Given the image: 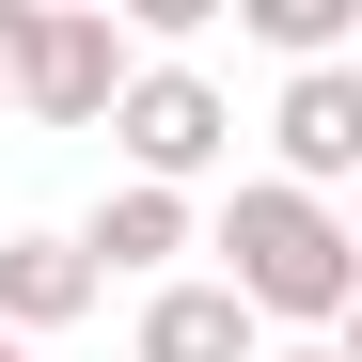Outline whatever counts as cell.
<instances>
[{"mask_svg": "<svg viewBox=\"0 0 362 362\" xmlns=\"http://www.w3.org/2000/svg\"><path fill=\"white\" fill-rule=\"evenodd\" d=\"M142 47L110 32V0H32V47H16V110L32 127H110Z\"/></svg>", "mask_w": 362, "mask_h": 362, "instance_id": "3", "label": "cell"}, {"mask_svg": "<svg viewBox=\"0 0 362 362\" xmlns=\"http://www.w3.org/2000/svg\"><path fill=\"white\" fill-rule=\"evenodd\" d=\"M362 173V64H299L284 95H268V189H346Z\"/></svg>", "mask_w": 362, "mask_h": 362, "instance_id": "4", "label": "cell"}, {"mask_svg": "<svg viewBox=\"0 0 362 362\" xmlns=\"http://www.w3.org/2000/svg\"><path fill=\"white\" fill-rule=\"evenodd\" d=\"M95 299H110V284L79 268V236H64V221L0 236V346H47V331H79Z\"/></svg>", "mask_w": 362, "mask_h": 362, "instance_id": "6", "label": "cell"}, {"mask_svg": "<svg viewBox=\"0 0 362 362\" xmlns=\"http://www.w3.org/2000/svg\"><path fill=\"white\" fill-rule=\"evenodd\" d=\"M0 362H32V346H0Z\"/></svg>", "mask_w": 362, "mask_h": 362, "instance_id": "11", "label": "cell"}, {"mask_svg": "<svg viewBox=\"0 0 362 362\" xmlns=\"http://www.w3.org/2000/svg\"><path fill=\"white\" fill-rule=\"evenodd\" d=\"M284 362H346V346H284Z\"/></svg>", "mask_w": 362, "mask_h": 362, "instance_id": "10", "label": "cell"}, {"mask_svg": "<svg viewBox=\"0 0 362 362\" xmlns=\"http://www.w3.org/2000/svg\"><path fill=\"white\" fill-rule=\"evenodd\" d=\"M236 32H252V47H284V79H299V64H346L362 0H236Z\"/></svg>", "mask_w": 362, "mask_h": 362, "instance_id": "8", "label": "cell"}, {"mask_svg": "<svg viewBox=\"0 0 362 362\" xmlns=\"http://www.w3.org/2000/svg\"><path fill=\"white\" fill-rule=\"evenodd\" d=\"M110 142H127V189H173L189 205L205 173L236 158V95L205 64H127V95H110Z\"/></svg>", "mask_w": 362, "mask_h": 362, "instance_id": "2", "label": "cell"}, {"mask_svg": "<svg viewBox=\"0 0 362 362\" xmlns=\"http://www.w3.org/2000/svg\"><path fill=\"white\" fill-rule=\"evenodd\" d=\"M64 236H79V268H95V284H173V268L205 252V205L127 189V173H110V189H95V221H64Z\"/></svg>", "mask_w": 362, "mask_h": 362, "instance_id": "5", "label": "cell"}, {"mask_svg": "<svg viewBox=\"0 0 362 362\" xmlns=\"http://www.w3.org/2000/svg\"><path fill=\"white\" fill-rule=\"evenodd\" d=\"M127 362H268V331L236 315L205 268H173V284H142V331H127Z\"/></svg>", "mask_w": 362, "mask_h": 362, "instance_id": "7", "label": "cell"}, {"mask_svg": "<svg viewBox=\"0 0 362 362\" xmlns=\"http://www.w3.org/2000/svg\"><path fill=\"white\" fill-rule=\"evenodd\" d=\"M16 47H32V0H0V110H16Z\"/></svg>", "mask_w": 362, "mask_h": 362, "instance_id": "9", "label": "cell"}, {"mask_svg": "<svg viewBox=\"0 0 362 362\" xmlns=\"http://www.w3.org/2000/svg\"><path fill=\"white\" fill-rule=\"evenodd\" d=\"M205 284L236 299L252 331H299V346H331L346 331V299H362V236H346V205H315V189H268V173H236V205L205 221Z\"/></svg>", "mask_w": 362, "mask_h": 362, "instance_id": "1", "label": "cell"}]
</instances>
